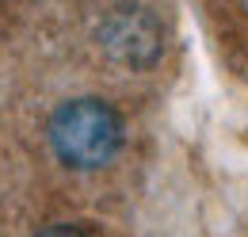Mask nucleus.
I'll return each instance as SVG.
<instances>
[{
    "mask_svg": "<svg viewBox=\"0 0 248 237\" xmlns=\"http://www.w3.org/2000/svg\"><path fill=\"white\" fill-rule=\"evenodd\" d=\"M50 146L69 169H99L123 146V122L103 100H73L50 118Z\"/></svg>",
    "mask_w": 248,
    "mask_h": 237,
    "instance_id": "1",
    "label": "nucleus"
},
{
    "mask_svg": "<svg viewBox=\"0 0 248 237\" xmlns=\"http://www.w3.org/2000/svg\"><path fill=\"white\" fill-rule=\"evenodd\" d=\"M99 42L107 50V58L123 61L130 69H145L160 58V23H156L153 12L145 8H134V4H123L115 12H107L103 27H99Z\"/></svg>",
    "mask_w": 248,
    "mask_h": 237,
    "instance_id": "2",
    "label": "nucleus"
},
{
    "mask_svg": "<svg viewBox=\"0 0 248 237\" xmlns=\"http://www.w3.org/2000/svg\"><path fill=\"white\" fill-rule=\"evenodd\" d=\"M38 237H84V234L73 230V226H50V230H42Z\"/></svg>",
    "mask_w": 248,
    "mask_h": 237,
    "instance_id": "3",
    "label": "nucleus"
}]
</instances>
